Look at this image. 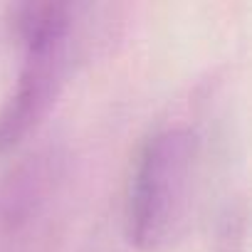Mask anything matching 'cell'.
Segmentation results:
<instances>
[{
	"label": "cell",
	"mask_w": 252,
	"mask_h": 252,
	"mask_svg": "<svg viewBox=\"0 0 252 252\" xmlns=\"http://www.w3.org/2000/svg\"><path fill=\"white\" fill-rule=\"evenodd\" d=\"M198 176V141L183 126L141 146L126 188V237L141 252L171 247L188 227Z\"/></svg>",
	"instance_id": "obj_1"
},
{
	"label": "cell",
	"mask_w": 252,
	"mask_h": 252,
	"mask_svg": "<svg viewBox=\"0 0 252 252\" xmlns=\"http://www.w3.org/2000/svg\"><path fill=\"white\" fill-rule=\"evenodd\" d=\"M10 25L23 47V60L0 106V156L37 129L62 92L69 69L72 5L20 3L10 8Z\"/></svg>",
	"instance_id": "obj_2"
}]
</instances>
